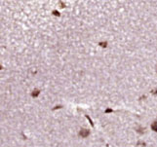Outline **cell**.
Wrapping results in <instances>:
<instances>
[{
  "mask_svg": "<svg viewBox=\"0 0 157 147\" xmlns=\"http://www.w3.org/2000/svg\"><path fill=\"white\" fill-rule=\"evenodd\" d=\"M89 135H90V131L87 130V129H81L80 131H79V135L81 137H84V138L89 136Z\"/></svg>",
  "mask_w": 157,
  "mask_h": 147,
  "instance_id": "cell-1",
  "label": "cell"
},
{
  "mask_svg": "<svg viewBox=\"0 0 157 147\" xmlns=\"http://www.w3.org/2000/svg\"><path fill=\"white\" fill-rule=\"evenodd\" d=\"M39 94H40V90H38V89H34V90L32 91V93H31V96L36 97V96H38Z\"/></svg>",
  "mask_w": 157,
  "mask_h": 147,
  "instance_id": "cell-2",
  "label": "cell"
},
{
  "mask_svg": "<svg viewBox=\"0 0 157 147\" xmlns=\"http://www.w3.org/2000/svg\"><path fill=\"white\" fill-rule=\"evenodd\" d=\"M145 129L142 127H139L137 129V132H139V134H141V135H142V134H145Z\"/></svg>",
  "mask_w": 157,
  "mask_h": 147,
  "instance_id": "cell-3",
  "label": "cell"
},
{
  "mask_svg": "<svg viewBox=\"0 0 157 147\" xmlns=\"http://www.w3.org/2000/svg\"><path fill=\"white\" fill-rule=\"evenodd\" d=\"M151 130L157 132V121H156V122H154V123L151 125Z\"/></svg>",
  "mask_w": 157,
  "mask_h": 147,
  "instance_id": "cell-4",
  "label": "cell"
},
{
  "mask_svg": "<svg viewBox=\"0 0 157 147\" xmlns=\"http://www.w3.org/2000/svg\"><path fill=\"white\" fill-rule=\"evenodd\" d=\"M146 144H145V142H144V141H139V142L137 143V146L138 147H145Z\"/></svg>",
  "mask_w": 157,
  "mask_h": 147,
  "instance_id": "cell-5",
  "label": "cell"
},
{
  "mask_svg": "<svg viewBox=\"0 0 157 147\" xmlns=\"http://www.w3.org/2000/svg\"><path fill=\"white\" fill-rule=\"evenodd\" d=\"M99 45H100L101 47H103V48L107 47V43H106V42H100V43H99Z\"/></svg>",
  "mask_w": 157,
  "mask_h": 147,
  "instance_id": "cell-6",
  "label": "cell"
},
{
  "mask_svg": "<svg viewBox=\"0 0 157 147\" xmlns=\"http://www.w3.org/2000/svg\"><path fill=\"white\" fill-rule=\"evenodd\" d=\"M150 93H151L153 95H157V88H156V89H153V90H151V92H150Z\"/></svg>",
  "mask_w": 157,
  "mask_h": 147,
  "instance_id": "cell-7",
  "label": "cell"
},
{
  "mask_svg": "<svg viewBox=\"0 0 157 147\" xmlns=\"http://www.w3.org/2000/svg\"><path fill=\"white\" fill-rule=\"evenodd\" d=\"M53 14H54L55 16H58V17H60V13L58 12L57 10H54V11H53Z\"/></svg>",
  "mask_w": 157,
  "mask_h": 147,
  "instance_id": "cell-8",
  "label": "cell"
},
{
  "mask_svg": "<svg viewBox=\"0 0 157 147\" xmlns=\"http://www.w3.org/2000/svg\"><path fill=\"white\" fill-rule=\"evenodd\" d=\"M85 116H86V118H87V119H88L89 121H90V123H91V125H92L93 127H94V124H93V122H92V120H91V118H90V117H89L88 115H85Z\"/></svg>",
  "mask_w": 157,
  "mask_h": 147,
  "instance_id": "cell-9",
  "label": "cell"
},
{
  "mask_svg": "<svg viewBox=\"0 0 157 147\" xmlns=\"http://www.w3.org/2000/svg\"><path fill=\"white\" fill-rule=\"evenodd\" d=\"M109 112H113V110L112 109H106L105 110V113H109Z\"/></svg>",
  "mask_w": 157,
  "mask_h": 147,
  "instance_id": "cell-10",
  "label": "cell"
},
{
  "mask_svg": "<svg viewBox=\"0 0 157 147\" xmlns=\"http://www.w3.org/2000/svg\"><path fill=\"white\" fill-rule=\"evenodd\" d=\"M59 3H60V7H62V8H64V7H65V4H64L63 2H60V1Z\"/></svg>",
  "mask_w": 157,
  "mask_h": 147,
  "instance_id": "cell-11",
  "label": "cell"
}]
</instances>
